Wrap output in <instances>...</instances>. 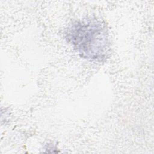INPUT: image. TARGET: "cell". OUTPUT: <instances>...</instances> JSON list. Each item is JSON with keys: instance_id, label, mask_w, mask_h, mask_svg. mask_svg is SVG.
I'll return each mask as SVG.
<instances>
[{"instance_id": "obj_1", "label": "cell", "mask_w": 154, "mask_h": 154, "mask_svg": "<svg viewBox=\"0 0 154 154\" xmlns=\"http://www.w3.org/2000/svg\"><path fill=\"white\" fill-rule=\"evenodd\" d=\"M67 40L81 56L90 60H101L108 51L106 26L96 19H84L73 23L66 32Z\"/></svg>"}]
</instances>
